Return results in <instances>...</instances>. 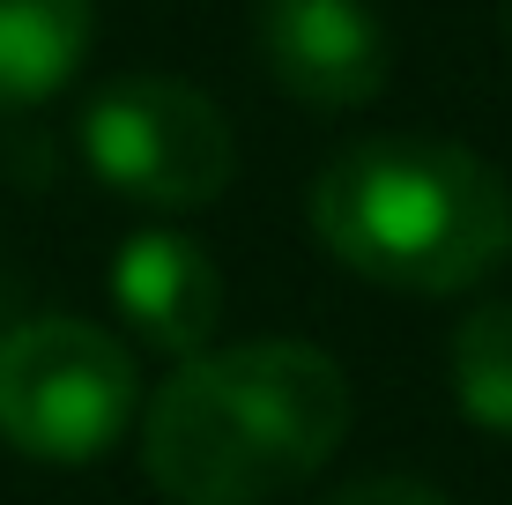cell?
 Returning <instances> with one entry per match:
<instances>
[{
	"label": "cell",
	"mask_w": 512,
	"mask_h": 505,
	"mask_svg": "<svg viewBox=\"0 0 512 505\" xmlns=\"http://www.w3.org/2000/svg\"><path fill=\"white\" fill-rule=\"evenodd\" d=\"M327 505H446V498L416 476H364V483H342Z\"/></svg>",
	"instance_id": "cell-9"
},
{
	"label": "cell",
	"mask_w": 512,
	"mask_h": 505,
	"mask_svg": "<svg viewBox=\"0 0 512 505\" xmlns=\"http://www.w3.org/2000/svg\"><path fill=\"white\" fill-rule=\"evenodd\" d=\"M112 298L127 327L164 357H201L223 320V275L186 231H134L112 260Z\"/></svg>",
	"instance_id": "cell-6"
},
{
	"label": "cell",
	"mask_w": 512,
	"mask_h": 505,
	"mask_svg": "<svg viewBox=\"0 0 512 505\" xmlns=\"http://www.w3.org/2000/svg\"><path fill=\"white\" fill-rule=\"evenodd\" d=\"M349 431V379L312 342L201 350L141 416V468L171 505H268L312 483Z\"/></svg>",
	"instance_id": "cell-1"
},
{
	"label": "cell",
	"mask_w": 512,
	"mask_h": 505,
	"mask_svg": "<svg viewBox=\"0 0 512 505\" xmlns=\"http://www.w3.org/2000/svg\"><path fill=\"white\" fill-rule=\"evenodd\" d=\"M141 409L134 350L90 320H30L0 342V439L30 461L82 468L112 454Z\"/></svg>",
	"instance_id": "cell-3"
},
{
	"label": "cell",
	"mask_w": 512,
	"mask_h": 505,
	"mask_svg": "<svg viewBox=\"0 0 512 505\" xmlns=\"http://www.w3.org/2000/svg\"><path fill=\"white\" fill-rule=\"evenodd\" d=\"M505 23H512V8H505Z\"/></svg>",
	"instance_id": "cell-10"
},
{
	"label": "cell",
	"mask_w": 512,
	"mask_h": 505,
	"mask_svg": "<svg viewBox=\"0 0 512 505\" xmlns=\"http://www.w3.org/2000/svg\"><path fill=\"white\" fill-rule=\"evenodd\" d=\"M82 156L112 194L149 208H201L238 179L231 119L179 75H119L82 112Z\"/></svg>",
	"instance_id": "cell-4"
},
{
	"label": "cell",
	"mask_w": 512,
	"mask_h": 505,
	"mask_svg": "<svg viewBox=\"0 0 512 505\" xmlns=\"http://www.w3.org/2000/svg\"><path fill=\"white\" fill-rule=\"evenodd\" d=\"M312 231L364 283L446 298L475 290L512 253V194L461 142L372 134L320 171Z\"/></svg>",
	"instance_id": "cell-2"
},
{
	"label": "cell",
	"mask_w": 512,
	"mask_h": 505,
	"mask_svg": "<svg viewBox=\"0 0 512 505\" xmlns=\"http://www.w3.org/2000/svg\"><path fill=\"white\" fill-rule=\"evenodd\" d=\"M268 75L312 112H357L386 90V30L364 0H260Z\"/></svg>",
	"instance_id": "cell-5"
},
{
	"label": "cell",
	"mask_w": 512,
	"mask_h": 505,
	"mask_svg": "<svg viewBox=\"0 0 512 505\" xmlns=\"http://www.w3.org/2000/svg\"><path fill=\"white\" fill-rule=\"evenodd\" d=\"M97 0H0V112L45 104L82 67Z\"/></svg>",
	"instance_id": "cell-7"
},
{
	"label": "cell",
	"mask_w": 512,
	"mask_h": 505,
	"mask_svg": "<svg viewBox=\"0 0 512 505\" xmlns=\"http://www.w3.org/2000/svg\"><path fill=\"white\" fill-rule=\"evenodd\" d=\"M446 372H453V402H461L468 424L512 439V305L505 298L475 305L468 320H461Z\"/></svg>",
	"instance_id": "cell-8"
}]
</instances>
